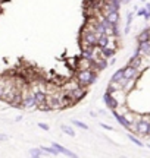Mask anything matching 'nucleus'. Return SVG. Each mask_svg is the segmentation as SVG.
<instances>
[{
	"instance_id": "nucleus-1",
	"label": "nucleus",
	"mask_w": 150,
	"mask_h": 158,
	"mask_svg": "<svg viewBox=\"0 0 150 158\" xmlns=\"http://www.w3.org/2000/svg\"><path fill=\"white\" fill-rule=\"evenodd\" d=\"M75 78L80 82V85H82V86H90L91 84L96 82L97 76H96V73H94L93 70H77V76H75Z\"/></svg>"
},
{
	"instance_id": "nucleus-2",
	"label": "nucleus",
	"mask_w": 150,
	"mask_h": 158,
	"mask_svg": "<svg viewBox=\"0 0 150 158\" xmlns=\"http://www.w3.org/2000/svg\"><path fill=\"white\" fill-rule=\"evenodd\" d=\"M93 68V62L90 60V57H80L77 60V68L75 70H91Z\"/></svg>"
},
{
	"instance_id": "nucleus-3",
	"label": "nucleus",
	"mask_w": 150,
	"mask_h": 158,
	"mask_svg": "<svg viewBox=\"0 0 150 158\" xmlns=\"http://www.w3.org/2000/svg\"><path fill=\"white\" fill-rule=\"evenodd\" d=\"M86 92H87V86H82V85H80L78 88H75L74 91H71L69 95H71V98H72L75 102H78L81 98H84Z\"/></svg>"
},
{
	"instance_id": "nucleus-4",
	"label": "nucleus",
	"mask_w": 150,
	"mask_h": 158,
	"mask_svg": "<svg viewBox=\"0 0 150 158\" xmlns=\"http://www.w3.org/2000/svg\"><path fill=\"white\" fill-rule=\"evenodd\" d=\"M124 78H127V79H134V78H137V75H139V69L137 68H134V66H128V68H125L124 70Z\"/></svg>"
},
{
	"instance_id": "nucleus-5",
	"label": "nucleus",
	"mask_w": 150,
	"mask_h": 158,
	"mask_svg": "<svg viewBox=\"0 0 150 158\" xmlns=\"http://www.w3.org/2000/svg\"><path fill=\"white\" fill-rule=\"evenodd\" d=\"M104 19H106L110 25H116V23L119 22V15H118V10H113V12H110V13H108V15L104 16Z\"/></svg>"
},
{
	"instance_id": "nucleus-6",
	"label": "nucleus",
	"mask_w": 150,
	"mask_h": 158,
	"mask_svg": "<svg viewBox=\"0 0 150 158\" xmlns=\"http://www.w3.org/2000/svg\"><path fill=\"white\" fill-rule=\"evenodd\" d=\"M53 147L56 148V151H58L59 154H65L66 157H75L74 152H71L69 149H66L65 147H62V145H59V143H53Z\"/></svg>"
},
{
	"instance_id": "nucleus-7",
	"label": "nucleus",
	"mask_w": 150,
	"mask_h": 158,
	"mask_svg": "<svg viewBox=\"0 0 150 158\" xmlns=\"http://www.w3.org/2000/svg\"><path fill=\"white\" fill-rule=\"evenodd\" d=\"M103 98H104V101H106V104H108V107H110L112 110H113V108H115L116 106H118V102L115 101V98L110 95V94H104Z\"/></svg>"
},
{
	"instance_id": "nucleus-8",
	"label": "nucleus",
	"mask_w": 150,
	"mask_h": 158,
	"mask_svg": "<svg viewBox=\"0 0 150 158\" xmlns=\"http://www.w3.org/2000/svg\"><path fill=\"white\" fill-rule=\"evenodd\" d=\"M46 92L43 91H37L34 94V98H35V104H40V102H46Z\"/></svg>"
},
{
	"instance_id": "nucleus-9",
	"label": "nucleus",
	"mask_w": 150,
	"mask_h": 158,
	"mask_svg": "<svg viewBox=\"0 0 150 158\" xmlns=\"http://www.w3.org/2000/svg\"><path fill=\"white\" fill-rule=\"evenodd\" d=\"M118 89H124V86H122L121 82H118V81H110L109 92H112V91H118Z\"/></svg>"
},
{
	"instance_id": "nucleus-10",
	"label": "nucleus",
	"mask_w": 150,
	"mask_h": 158,
	"mask_svg": "<svg viewBox=\"0 0 150 158\" xmlns=\"http://www.w3.org/2000/svg\"><path fill=\"white\" fill-rule=\"evenodd\" d=\"M62 132H64V133H66L68 136H72V138L75 136L74 129H72V127H69V126H62Z\"/></svg>"
},
{
	"instance_id": "nucleus-11",
	"label": "nucleus",
	"mask_w": 150,
	"mask_h": 158,
	"mask_svg": "<svg viewBox=\"0 0 150 158\" xmlns=\"http://www.w3.org/2000/svg\"><path fill=\"white\" fill-rule=\"evenodd\" d=\"M41 149L46 151V152H49V154H52V155H59V152L56 151V148L55 147H43Z\"/></svg>"
},
{
	"instance_id": "nucleus-12",
	"label": "nucleus",
	"mask_w": 150,
	"mask_h": 158,
	"mask_svg": "<svg viewBox=\"0 0 150 158\" xmlns=\"http://www.w3.org/2000/svg\"><path fill=\"white\" fill-rule=\"evenodd\" d=\"M72 123H74L75 126H80L81 129H84V130L88 129V126H87L86 123H82V122H80V120H72Z\"/></svg>"
},
{
	"instance_id": "nucleus-13",
	"label": "nucleus",
	"mask_w": 150,
	"mask_h": 158,
	"mask_svg": "<svg viewBox=\"0 0 150 158\" xmlns=\"http://www.w3.org/2000/svg\"><path fill=\"white\" fill-rule=\"evenodd\" d=\"M121 78H124V72H122V70H119V72H116V73L112 76V81H119Z\"/></svg>"
},
{
	"instance_id": "nucleus-14",
	"label": "nucleus",
	"mask_w": 150,
	"mask_h": 158,
	"mask_svg": "<svg viewBox=\"0 0 150 158\" xmlns=\"http://www.w3.org/2000/svg\"><path fill=\"white\" fill-rule=\"evenodd\" d=\"M139 40L141 41V43H144V41H147V40H149V32H143V35H140Z\"/></svg>"
},
{
	"instance_id": "nucleus-15",
	"label": "nucleus",
	"mask_w": 150,
	"mask_h": 158,
	"mask_svg": "<svg viewBox=\"0 0 150 158\" xmlns=\"http://www.w3.org/2000/svg\"><path fill=\"white\" fill-rule=\"evenodd\" d=\"M31 155H33V157H41L43 154H41L38 149H31Z\"/></svg>"
},
{
	"instance_id": "nucleus-16",
	"label": "nucleus",
	"mask_w": 150,
	"mask_h": 158,
	"mask_svg": "<svg viewBox=\"0 0 150 158\" xmlns=\"http://www.w3.org/2000/svg\"><path fill=\"white\" fill-rule=\"evenodd\" d=\"M9 139V136L5 135V133H0V141H7Z\"/></svg>"
},
{
	"instance_id": "nucleus-17",
	"label": "nucleus",
	"mask_w": 150,
	"mask_h": 158,
	"mask_svg": "<svg viewBox=\"0 0 150 158\" xmlns=\"http://www.w3.org/2000/svg\"><path fill=\"white\" fill-rule=\"evenodd\" d=\"M38 126H40L43 130H49V126H47L46 123H38Z\"/></svg>"
},
{
	"instance_id": "nucleus-18",
	"label": "nucleus",
	"mask_w": 150,
	"mask_h": 158,
	"mask_svg": "<svg viewBox=\"0 0 150 158\" xmlns=\"http://www.w3.org/2000/svg\"><path fill=\"white\" fill-rule=\"evenodd\" d=\"M130 139H131V141H133V142H135V143H137V145H140V147H141V145H143V143H141V142H140V141H137V139H135V138H134V136H130Z\"/></svg>"
},
{
	"instance_id": "nucleus-19",
	"label": "nucleus",
	"mask_w": 150,
	"mask_h": 158,
	"mask_svg": "<svg viewBox=\"0 0 150 158\" xmlns=\"http://www.w3.org/2000/svg\"><path fill=\"white\" fill-rule=\"evenodd\" d=\"M102 126H103L104 129H108V130H113V127H112V126H109V124H103V123H102Z\"/></svg>"
},
{
	"instance_id": "nucleus-20",
	"label": "nucleus",
	"mask_w": 150,
	"mask_h": 158,
	"mask_svg": "<svg viewBox=\"0 0 150 158\" xmlns=\"http://www.w3.org/2000/svg\"><path fill=\"white\" fill-rule=\"evenodd\" d=\"M147 135H150V126H149V130H147Z\"/></svg>"
}]
</instances>
